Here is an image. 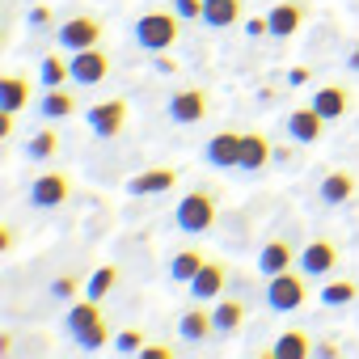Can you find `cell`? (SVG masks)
<instances>
[{
    "instance_id": "23",
    "label": "cell",
    "mask_w": 359,
    "mask_h": 359,
    "mask_svg": "<svg viewBox=\"0 0 359 359\" xmlns=\"http://www.w3.org/2000/svg\"><path fill=\"white\" fill-rule=\"evenodd\" d=\"M266 355H275V359H309L313 355V334L309 330H283Z\"/></svg>"
},
{
    "instance_id": "37",
    "label": "cell",
    "mask_w": 359,
    "mask_h": 359,
    "mask_svg": "<svg viewBox=\"0 0 359 359\" xmlns=\"http://www.w3.org/2000/svg\"><path fill=\"white\" fill-rule=\"evenodd\" d=\"M313 355L317 359H334V355H342V346L338 342H313Z\"/></svg>"
},
{
    "instance_id": "31",
    "label": "cell",
    "mask_w": 359,
    "mask_h": 359,
    "mask_svg": "<svg viewBox=\"0 0 359 359\" xmlns=\"http://www.w3.org/2000/svg\"><path fill=\"white\" fill-rule=\"evenodd\" d=\"M110 346H114L118 355H140V351H144L148 342H144V330H118Z\"/></svg>"
},
{
    "instance_id": "26",
    "label": "cell",
    "mask_w": 359,
    "mask_h": 359,
    "mask_svg": "<svg viewBox=\"0 0 359 359\" xmlns=\"http://www.w3.org/2000/svg\"><path fill=\"white\" fill-rule=\"evenodd\" d=\"M39 114H43V118H72V114H76V97L68 93V85H60V89H43Z\"/></svg>"
},
{
    "instance_id": "27",
    "label": "cell",
    "mask_w": 359,
    "mask_h": 359,
    "mask_svg": "<svg viewBox=\"0 0 359 359\" xmlns=\"http://www.w3.org/2000/svg\"><path fill=\"white\" fill-rule=\"evenodd\" d=\"M72 81V64L64 60V55H43V64H39V85L43 89H60V85H68Z\"/></svg>"
},
{
    "instance_id": "25",
    "label": "cell",
    "mask_w": 359,
    "mask_h": 359,
    "mask_svg": "<svg viewBox=\"0 0 359 359\" xmlns=\"http://www.w3.org/2000/svg\"><path fill=\"white\" fill-rule=\"evenodd\" d=\"M203 262H208L203 250H191V245H187V250H177V254L169 258V279H173V283H191V279L203 271Z\"/></svg>"
},
{
    "instance_id": "38",
    "label": "cell",
    "mask_w": 359,
    "mask_h": 359,
    "mask_svg": "<svg viewBox=\"0 0 359 359\" xmlns=\"http://www.w3.org/2000/svg\"><path fill=\"white\" fill-rule=\"evenodd\" d=\"M266 30H271V26H266V18H250V22H245V34H250V39H262Z\"/></svg>"
},
{
    "instance_id": "14",
    "label": "cell",
    "mask_w": 359,
    "mask_h": 359,
    "mask_svg": "<svg viewBox=\"0 0 359 359\" xmlns=\"http://www.w3.org/2000/svg\"><path fill=\"white\" fill-rule=\"evenodd\" d=\"M123 123H127V102H123V97H110V102H93V106H89V127H93V135L114 140V135L123 131Z\"/></svg>"
},
{
    "instance_id": "24",
    "label": "cell",
    "mask_w": 359,
    "mask_h": 359,
    "mask_svg": "<svg viewBox=\"0 0 359 359\" xmlns=\"http://www.w3.org/2000/svg\"><path fill=\"white\" fill-rule=\"evenodd\" d=\"M30 97H34V85L22 76V72H9V76H0V106L5 110H22V106H30Z\"/></svg>"
},
{
    "instance_id": "35",
    "label": "cell",
    "mask_w": 359,
    "mask_h": 359,
    "mask_svg": "<svg viewBox=\"0 0 359 359\" xmlns=\"http://www.w3.org/2000/svg\"><path fill=\"white\" fill-rule=\"evenodd\" d=\"M30 26H39V30L51 26V9H47V5H34V9H30Z\"/></svg>"
},
{
    "instance_id": "7",
    "label": "cell",
    "mask_w": 359,
    "mask_h": 359,
    "mask_svg": "<svg viewBox=\"0 0 359 359\" xmlns=\"http://www.w3.org/2000/svg\"><path fill=\"white\" fill-rule=\"evenodd\" d=\"M68 195H72V177H68L64 169H47V173H39V177H34V187H30V203L43 208V212L68 203Z\"/></svg>"
},
{
    "instance_id": "40",
    "label": "cell",
    "mask_w": 359,
    "mask_h": 359,
    "mask_svg": "<svg viewBox=\"0 0 359 359\" xmlns=\"http://www.w3.org/2000/svg\"><path fill=\"white\" fill-rule=\"evenodd\" d=\"M13 118H18L13 110H5V114H0V140H9V135H13Z\"/></svg>"
},
{
    "instance_id": "16",
    "label": "cell",
    "mask_w": 359,
    "mask_h": 359,
    "mask_svg": "<svg viewBox=\"0 0 359 359\" xmlns=\"http://www.w3.org/2000/svg\"><path fill=\"white\" fill-rule=\"evenodd\" d=\"M173 187H177V169L156 165V169H144V173H135V177H131V182H127V195L148 199V195H169Z\"/></svg>"
},
{
    "instance_id": "17",
    "label": "cell",
    "mask_w": 359,
    "mask_h": 359,
    "mask_svg": "<svg viewBox=\"0 0 359 359\" xmlns=\"http://www.w3.org/2000/svg\"><path fill=\"white\" fill-rule=\"evenodd\" d=\"M177 338H182L187 346H203L208 338H216V317L203 309V300L182 313V321H177Z\"/></svg>"
},
{
    "instance_id": "20",
    "label": "cell",
    "mask_w": 359,
    "mask_h": 359,
    "mask_svg": "<svg viewBox=\"0 0 359 359\" xmlns=\"http://www.w3.org/2000/svg\"><path fill=\"white\" fill-rule=\"evenodd\" d=\"M300 262V250L292 245V241H283V237H275V241H266L262 245V254H258V271L271 279V275H279V271H292Z\"/></svg>"
},
{
    "instance_id": "28",
    "label": "cell",
    "mask_w": 359,
    "mask_h": 359,
    "mask_svg": "<svg viewBox=\"0 0 359 359\" xmlns=\"http://www.w3.org/2000/svg\"><path fill=\"white\" fill-rule=\"evenodd\" d=\"M55 152H60V135H55L51 127L34 131V135H30V144H26V156H30V161H51Z\"/></svg>"
},
{
    "instance_id": "1",
    "label": "cell",
    "mask_w": 359,
    "mask_h": 359,
    "mask_svg": "<svg viewBox=\"0 0 359 359\" xmlns=\"http://www.w3.org/2000/svg\"><path fill=\"white\" fill-rule=\"evenodd\" d=\"M64 330H68V338H72L81 351H89V355L102 351L106 342H114V334H110V325H106V317H102V309H97L93 296L68 304V313H64Z\"/></svg>"
},
{
    "instance_id": "3",
    "label": "cell",
    "mask_w": 359,
    "mask_h": 359,
    "mask_svg": "<svg viewBox=\"0 0 359 359\" xmlns=\"http://www.w3.org/2000/svg\"><path fill=\"white\" fill-rule=\"evenodd\" d=\"M131 39H135V47L148 51V55L169 51L177 39H182V18H177L173 9H169V13H144V18H135Z\"/></svg>"
},
{
    "instance_id": "11",
    "label": "cell",
    "mask_w": 359,
    "mask_h": 359,
    "mask_svg": "<svg viewBox=\"0 0 359 359\" xmlns=\"http://www.w3.org/2000/svg\"><path fill=\"white\" fill-rule=\"evenodd\" d=\"M283 131H287L292 144H317V140L325 135V118H321L313 106H296V110H287Z\"/></svg>"
},
{
    "instance_id": "2",
    "label": "cell",
    "mask_w": 359,
    "mask_h": 359,
    "mask_svg": "<svg viewBox=\"0 0 359 359\" xmlns=\"http://www.w3.org/2000/svg\"><path fill=\"white\" fill-rule=\"evenodd\" d=\"M216 216H220V199L216 191H187L173 208V229L177 233H191V237H203L216 229Z\"/></svg>"
},
{
    "instance_id": "4",
    "label": "cell",
    "mask_w": 359,
    "mask_h": 359,
    "mask_svg": "<svg viewBox=\"0 0 359 359\" xmlns=\"http://www.w3.org/2000/svg\"><path fill=\"white\" fill-rule=\"evenodd\" d=\"M309 275H300V271H279V275H271L266 279V304L275 309V313H296V309H304V300H309V283H304Z\"/></svg>"
},
{
    "instance_id": "42",
    "label": "cell",
    "mask_w": 359,
    "mask_h": 359,
    "mask_svg": "<svg viewBox=\"0 0 359 359\" xmlns=\"http://www.w3.org/2000/svg\"><path fill=\"white\" fill-rule=\"evenodd\" d=\"M346 68H351V72H359V43L346 51Z\"/></svg>"
},
{
    "instance_id": "15",
    "label": "cell",
    "mask_w": 359,
    "mask_h": 359,
    "mask_svg": "<svg viewBox=\"0 0 359 359\" xmlns=\"http://www.w3.org/2000/svg\"><path fill=\"white\" fill-rule=\"evenodd\" d=\"M224 283H229V262H220V258H208V262H203V271H199V275H195L187 287H191V296H195V300L212 304V300H220Z\"/></svg>"
},
{
    "instance_id": "33",
    "label": "cell",
    "mask_w": 359,
    "mask_h": 359,
    "mask_svg": "<svg viewBox=\"0 0 359 359\" xmlns=\"http://www.w3.org/2000/svg\"><path fill=\"white\" fill-rule=\"evenodd\" d=\"M173 13L182 22H203V0H173Z\"/></svg>"
},
{
    "instance_id": "30",
    "label": "cell",
    "mask_w": 359,
    "mask_h": 359,
    "mask_svg": "<svg viewBox=\"0 0 359 359\" xmlns=\"http://www.w3.org/2000/svg\"><path fill=\"white\" fill-rule=\"evenodd\" d=\"M359 296V287L351 283V279H338V283H325L321 287V304H330V309H342V304H351Z\"/></svg>"
},
{
    "instance_id": "19",
    "label": "cell",
    "mask_w": 359,
    "mask_h": 359,
    "mask_svg": "<svg viewBox=\"0 0 359 359\" xmlns=\"http://www.w3.org/2000/svg\"><path fill=\"white\" fill-rule=\"evenodd\" d=\"M275 161V148L262 131H241V173H262Z\"/></svg>"
},
{
    "instance_id": "36",
    "label": "cell",
    "mask_w": 359,
    "mask_h": 359,
    "mask_svg": "<svg viewBox=\"0 0 359 359\" xmlns=\"http://www.w3.org/2000/svg\"><path fill=\"white\" fill-rule=\"evenodd\" d=\"M313 72H317V68H304V64H300V68H292V72H287V85H309V81H313Z\"/></svg>"
},
{
    "instance_id": "21",
    "label": "cell",
    "mask_w": 359,
    "mask_h": 359,
    "mask_svg": "<svg viewBox=\"0 0 359 359\" xmlns=\"http://www.w3.org/2000/svg\"><path fill=\"white\" fill-rule=\"evenodd\" d=\"M212 317H216V338H237V330L245 325V300L241 296H220L212 304Z\"/></svg>"
},
{
    "instance_id": "6",
    "label": "cell",
    "mask_w": 359,
    "mask_h": 359,
    "mask_svg": "<svg viewBox=\"0 0 359 359\" xmlns=\"http://www.w3.org/2000/svg\"><path fill=\"white\" fill-rule=\"evenodd\" d=\"M102 34H106V26L93 18V13H76V18H68L64 26H60V47L72 55V51H85V47H102Z\"/></svg>"
},
{
    "instance_id": "13",
    "label": "cell",
    "mask_w": 359,
    "mask_h": 359,
    "mask_svg": "<svg viewBox=\"0 0 359 359\" xmlns=\"http://www.w3.org/2000/svg\"><path fill=\"white\" fill-rule=\"evenodd\" d=\"M304 275H313V279H325V275H334L338 271V245L334 241H325V237H317V241H309L304 250H300V262H296Z\"/></svg>"
},
{
    "instance_id": "5",
    "label": "cell",
    "mask_w": 359,
    "mask_h": 359,
    "mask_svg": "<svg viewBox=\"0 0 359 359\" xmlns=\"http://www.w3.org/2000/svg\"><path fill=\"white\" fill-rule=\"evenodd\" d=\"M208 110H212L208 89H177V93H169V102H165V114H169V123H177V127L203 123Z\"/></svg>"
},
{
    "instance_id": "12",
    "label": "cell",
    "mask_w": 359,
    "mask_h": 359,
    "mask_svg": "<svg viewBox=\"0 0 359 359\" xmlns=\"http://www.w3.org/2000/svg\"><path fill=\"white\" fill-rule=\"evenodd\" d=\"M203 161L212 169H241V131H216L203 144Z\"/></svg>"
},
{
    "instance_id": "29",
    "label": "cell",
    "mask_w": 359,
    "mask_h": 359,
    "mask_svg": "<svg viewBox=\"0 0 359 359\" xmlns=\"http://www.w3.org/2000/svg\"><path fill=\"white\" fill-rule=\"evenodd\" d=\"M114 283H118V266H97L93 275H89V283H85V296H93V300H102V296H110L114 292Z\"/></svg>"
},
{
    "instance_id": "22",
    "label": "cell",
    "mask_w": 359,
    "mask_h": 359,
    "mask_svg": "<svg viewBox=\"0 0 359 359\" xmlns=\"http://www.w3.org/2000/svg\"><path fill=\"white\" fill-rule=\"evenodd\" d=\"M245 18V0H203V26L212 30H233Z\"/></svg>"
},
{
    "instance_id": "32",
    "label": "cell",
    "mask_w": 359,
    "mask_h": 359,
    "mask_svg": "<svg viewBox=\"0 0 359 359\" xmlns=\"http://www.w3.org/2000/svg\"><path fill=\"white\" fill-rule=\"evenodd\" d=\"M76 292H81V279H76V275H60V279L51 283V296H55V300H76Z\"/></svg>"
},
{
    "instance_id": "8",
    "label": "cell",
    "mask_w": 359,
    "mask_h": 359,
    "mask_svg": "<svg viewBox=\"0 0 359 359\" xmlns=\"http://www.w3.org/2000/svg\"><path fill=\"white\" fill-rule=\"evenodd\" d=\"M304 18H309V5H304V0H279V5H275V9L266 13L271 39H275V43H287L292 34H300Z\"/></svg>"
},
{
    "instance_id": "34",
    "label": "cell",
    "mask_w": 359,
    "mask_h": 359,
    "mask_svg": "<svg viewBox=\"0 0 359 359\" xmlns=\"http://www.w3.org/2000/svg\"><path fill=\"white\" fill-rule=\"evenodd\" d=\"M152 72H161V76H173V72H182V64H177L169 51H156V55H152Z\"/></svg>"
},
{
    "instance_id": "39",
    "label": "cell",
    "mask_w": 359,
    "mask_h": 359,
    "mask_svg": "<svg viewBox=\"0 0 359 359\" xmlns=\"http://www.w3.org/2000/svg\"><path fill=\"white\" fill-rule=\"evenodd\" d=\"M140 359H173V346H144Z\"/></svg>"
},
{
    "instance_id": "9",
    "label": "cell",
    "mask_w": 359,
    "mask_h": 359,
    "mask_svg": "<svg viewBox=\"0 0 359 359\" xmlns=\"http://www.w3.org/2000/svg\"><path fill=\"white\" fill-rule=\"evenodd\" d=\"M355 191H359V182H355L351 169H330L317 182V203L321 208H342V203L355 199Z\"/></svg>"
},
{
    "instance_id": "41",
    "label": "cell",
    "mask_w": 359,
    "mask_h": 359,
    "mask_svg": "<svg viewBox=\"0 0 359 359\" xmlns=\"http://www.w3.org/2000/svg\"><path fill=\"white\" fill-rule=\"evenodd\" d=\"M0 355H13V334L0 330Z\"/></svg>"
},
{
    "instance_id": "18",
    "label": "cell",
    "mask_w": 359,
    "mask_h": 359,
    "mask_svg": "<svg viewBox=\"0 0 359 359\" xmlns=\"http://www.w3.org/2000/svg\"><path fill=\"white\" fill-rule=\"evenodd\" d=\"M325 123H334V118H346L351 114V89L346 85H321L317 93H313V102H309Z\"/></svg>"
},
{
    "instance_id": "10",
    "label": "cell",
    "mask_w": 359,
    "mask_h": 359,
    "mask_svg": "<svg viewBox=\"0 0 359 359\" xmlns=\"http://www.w3.org/2000/svg\"><path fill=\"white\" fill-rule=\"evenodd\" d=\"M68 64H72V81H76V85H102V81L110 76V60H106V51H102V47L72 51V55H68Z\"/></svg>"
}]
</instances>
